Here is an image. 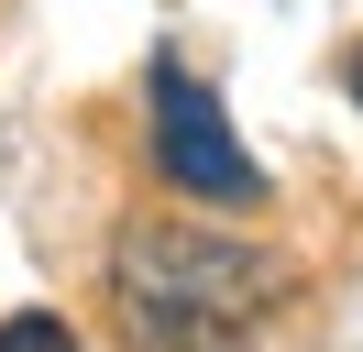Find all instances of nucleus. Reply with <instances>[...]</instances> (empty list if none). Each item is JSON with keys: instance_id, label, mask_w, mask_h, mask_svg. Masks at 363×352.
Segmentation results:
<instances>
[{"instance_id": "f257e3e1", "label": "nucleus", "mask_w": 363, "mask_h": 352, "mask_svg": "<svg viewBox=\"0 0 363 352\" xmlns=\"http://www.w3.org/2000/svg\"><path fill=\"white\" fill-rule=\"evenodd\" d=\"M286 297V253L209 220H133L111 253V308L143 352H220Z\"/></svg>"}, {"instance_id": "f03ea898", "label": "nucleus", "mask_w": 363, "mask_h": 352, "mask_svg": "<svg viewBox=\"0 0 363 352\" xmlns=\"http://www.w3.org/2000/svg\"><path fill=\"white\" fill-rule=\"evenodd\" d=\"M155 165H165V187L209 198V209H264V165L242 154L231 110L187 66H155Z\"/></svg>"}, {"instance_id": "7ed1b4c3", "label": "nucleus", "mask_w": 363, "mask_h": 352, "mask_svg": "<svg viewBox=\"0 0 363 352\" xmlns=\"http://www.w3.org/2000/svg\"><path fill=\"white\" fill-rule=\"evenodd\" d=\"M0 352H77V330L55 308H23V319H0Z\"/></svg>"}, {"instance_id": "20e7f679", "label": "nucleus", "mask_w": 363, "mask_h": 352, "mask_svg": "<svg viewBox=\"0 0 363 352\" xmlns=\"http://www.w3.org/2000/svg\"><path fill=\"white\" fill-rule=\"evenodd\" d=\"M352 99H363V55H352Z\"/></svg>"}]
</instances>
